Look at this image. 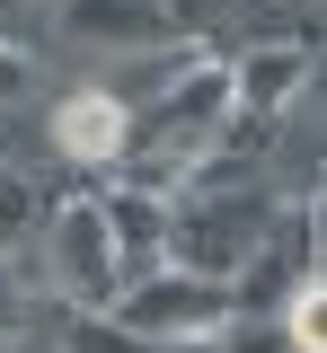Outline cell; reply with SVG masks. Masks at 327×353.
I'll return each instance as SVG.
<instances>
[{"label": "cell", "mask_w": 327, "mask_h": 353, "mask_svg": "<svg viewBox=\"0 0 327 353\" xmlns=\"http://www.w3.org/2000/svg\"><path fill=\"white\" fill-rule=\"evenodd\" d=\"M71 274L80 283H106V221L97 212H71Z\"/></svg>", "instance_id": "7a4b0ae2"}, {"label": "cell", "mask_w": 327, "mask_h": 353, "mask_svg": "<svg viewBox=\"0 0 327 353\" xmlns=\"http://www.w3.org/2000/svg\"><path fill=\"white\" fill-rule=\"evenodd\" d=\"M53 141H62V159H115L124 150V106L106 88H80V97L53 106Z\"/></svg>", "instance_id": "6da1fadb"}, {"label": "cell", "mask_w": 327, "mask_h": 353, "mask_svg": "<svg viewBox=\"0 0 327 353\" xmlns=\"http://www.w3.org/2000/svg\"><path fill=\"white\" fill-rule=\"evenodd\" d=\"M319 309H327V292H319V274L292 292V309H283V327H292V345H310L319 353Z\"/></svg>", "instance_id": "3957f363"}]
</instances>
